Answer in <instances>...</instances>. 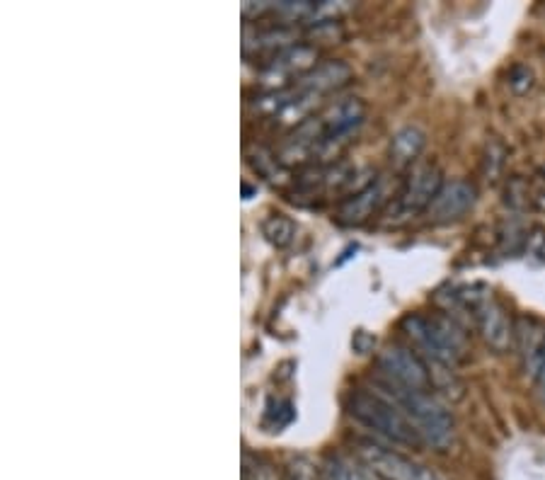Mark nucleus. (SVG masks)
<instances>
[{"label":"nucleus","mask_w":545,"mask_h":480,"mask_svg":"<svg viewBox=\"0 0 545 480\" xmlns=\"http://www.w3.org/2000/svg\"><path fill=\"white\" fill-rule=\"evenodd\" d=\"M376 391L383 393L388 400H393L403 415L410 420L420 434L424 447H432L434 451H446L456 437V422L444 403L429 391H410L386 381L376 379Z\"/></svg>","instance_id":"obj_3"},{"label":"nucleus","mask_w":545,"mask_h":480,"mask_svg":"<svg viewBox=\"0 0 545 480\" xmlns=\"http://www.w3.org/2000/svg\"><path fill=\"white\" fill-rule=\"evenodd\" d=\"M262 233L272 245L277 248H286L296 236V224L286 214H269L265 221H262Z\"/></svg>","instance_id":"obj_13"},{"label":"nucleus","mask_w":545,"mask_h":480,"mask_svg":"<svg viewBox=\"0 0 545 480\" xmlns=\"http://www.w3.org/2000/svg\"><path fill=\"white\" fill-rule=\"evenodd\" d=\"M327 473H330V480H369L361 468L354 466L352 461L340 459V456L330 459V464H327Z\"/></svg>","instance_id":"obj_16"},{"label":"nucleus","mask_w":545,"mask_h":480,"mask_svg":"<svg viewBox=\"0 0 545 480\" xmlns=\"http://www.w3.org/2000/svg\"><path fill=\"white\" fill-rule=\"evenodd\" d=\"M400 328L427 364L453 369L466 359V333H463V325L449 313H410L403 318Z\"/></svg>","instance_id":"obj_2"},{"label":"nucleus","mask_w":545,"mask_h":480,"mask_svg":"<svg viewBox=\"0 0 545 480\" xmlns=\"http://www.w3.org/2000/svg\"><path fill=\"white\" fill-rule=\"evenodd\" d=\"M376 379L386 384L410 388V391L434 393L432 367L424 362L420 352L407 350L403 345H388L376 357Z\"/></svg>","instance_id":"obj_6"},{"label":"nucleus","mask_w":545,"mask_h":480,"mask_svg":"<svg viewBox=\"0 0 545 480\" xmlns=\"http://www.w3.org/2000/svg\"><path fill=\"white\" fill-rule=\"evenodd\" d=\"M347 410L361 427H366V430L374 432L376 437L386 439L390 444L412 449L424 447L420 434L410 425L403 410L393 400L383 396V393H378L376 388L374 391H369V388H354L347 396Z\"/></svg>","instance_id":"obj_4"},{"label":"nucleus","mask_w":545,"mask_h":480,"mask_svg":"<svg viewBox=\"0 0 545 480\" xmlns=\"http://www.w3.org/2000/svg\"><path fill=\"white\" fill-rule=\"evenodd\" d=\"M449 304H453V308L444 313H449L456 320V313H463L468 323L475 325V330L492 352L504 354L512 350L516 342V325L502 301L492 294V289H487L485 284L461 287L449 296Z\"/></svg>","instance_id":"obj_1"},{"label":"nucleus","mask_w":545,"mask_h":480,"mask_svg":"<svg viewBox=\"0 0 545 480\" xmlns=\"http://www.w3.org/2000/svg\"><path fill=\"white\" fill-rule=\"evenodd\" d=\"M357 451L378 480H441L432 468L417 464L398 451L378 447L374 442H361Z\"/></svg>","instance_id":"obj_8"},{"label":"nucleus","mask_w":545,"mask_h":480,"mask_svg":"<svg viewBox=\"0 0 545 480\" xmlns=\"http://www.w3.org/2000/svg\"><path fill=\"white\" fill-rule=\"evenodd\" d=\"M514 347L519 350L521 364H524V371L536 379L538 369L543 367L545 362V328L538 320L533 318H519L516 323V342Z\"/></svg>","instance_id":"obj_11"},{"label":"nucleus","mask_w":545,"mask_h":480,"mask_svg":"<svg viewBox=\"0 0 545 480\" xmlns=\"http://www.w3.org/2000/svg\"><path fill=\"white\" fill-rule=\"evenodd\" d=\"M245 480H272L269 478V473L267 471H262V468H248V471H245Z\"/></svg>","instance_id":"obj_19"},{"label":"nucleus","mask_w":545,"mask_h":480,"mask_svg":"<svg viewBox=\"0 0 545 480\" xmlns=\"http://www.w3.org/2000/svg\"><path fill=\"white\" fill-rule=\"evenodd\" d=\"M536 393H538V398H541V403L545 405V362H543V367L538 369V374H536Z\"/></svg>","instance_id":"obj_18"},{"label":"nucleus","mask_w":545,"mask_h":480,"mask_svg":"<svg viewBox=\"0 0 545 480\" xmlns=\"http://www.w3.org/2000/svg\"><path fill=\"white\" fill-rule=\"evenodd\" d=\"M424 146H427V136L420 127H403L390 136V148L388 156L393 168L407 170L417 163V158L422 156Z\"/></svg>","instance_id":"obj_12"},{"label":"nucleus","mask_w":545,"mask_h":480,"mask_svg":"<svg viewBox=\"0 0 545 480\" xmlns=\"http://www.w3.org/2000/svg\"><path fill=\"white\" fill-rule=\"evenodd\" d=\"M444 182L446 180L444 175H441V170L432 163L412 168L403 185H400L398 194L390 199L386 211V224L400 226L407 224L410 219H415V216L427 214Z\"/></svg>","instance_id":"obj_5"},{"label":"nucleus","mask_w":545,"mask_h":480,"mask_svg":"<svg viewBox=\"0 0 545 480\" xmlns=\"http://www.w3.org/2000/svg\"><path fill=\"white\" fill-rule=\"evenodd\" d=\"M291 420H294V405L289 400H277V405L272 400L267 405L265 427H269V432H281L286 425H291Z\"/></svg>","instance_id":"obj_14"},{"label":"nucleus","mask_w":545,"mask_h":480,"mask_svg":"<svg viewBox=\"0 0 545 480\" xmlns=\"http://www.w3.org/2000/svg\"><path fill=\"white\" fill-rule=\"evenodd\" d=\"M386 202V187H383V180H374L364 182V185L357 187L352 194L344 197V202L337 209L335 221L340 226H361L381 209V204Z\"/></svg>","instance_id":"obj_10"},{"label":"nucleus","mask_w":545,"mask_h":480,"mask_svg":"<svg viewBox=\"0 0 545 480\" xmlns=\"http://www.w3.org/2000/svg\"><path fill=\"white\" fill-rule=\"evenodd\" d=\"M509 85H512L516 95H524L526 90H531L533 73L526 66H514L512 73H509Z\"/></svg>","instance_id":"obj_17"},{"label":"nucleus","mask_w":545,"mask_h":480,"mask_svg":"<svg viewBox=\"0 0 545 480\" xmlns=\"http://www.w3.org/2000/svg\"><path fill=\"white\" fill-rule=\"evenodd\" d=\"M318 56L320 51L315 49V44H291V47L281 49L279 54L265 61L260 76L265 80L267 90H284L294 85L296 80H301L306 73H311L318 66Z\"/></svg>","instance_id":"obj_7"},{"label":"nucleus","mask_w":545,"mask_h":480,"mask_svg":"<svg viewBox=\"0 0 545 480\" xmlns=\"http://www.w3.org/2000/svg\"><path fill=\"white\" fill-rule=\"evenodd\" d=\"M478 202V190L468 180H446L441 185L439 194L429 207L427 216L432 224H451V221L463 219Z\"/></svg>","instance_id":"obj_9"},{"label":"nucleus","mask_w":545,"mask_h":480,"mask_svg":"<svg viewBox=\"0 0 545 480\" xmlns=\"http://www.w3.org/2000/svg\"><path fill=\"white\" fill-rule=\"evenodd\" d=\"M504 158H507V148H504L502 141H497V139L487 141L485 168H483L487 180H497V175L502 173V168H504Z\"/></svg>","instance_id":"obj_15"}]
</instances>
